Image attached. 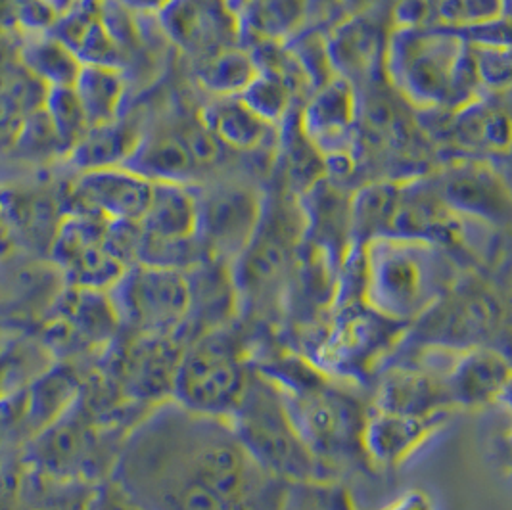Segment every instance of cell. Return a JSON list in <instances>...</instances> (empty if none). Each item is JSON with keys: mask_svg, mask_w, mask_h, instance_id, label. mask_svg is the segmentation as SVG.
Here are the masks:
<instances>
[{"mask_svg": "<svg viewBox=\"0 0 512 510\" xmlns=\"http://www.w3.org/2000/svg\"><path fill=\"white\" fill-rule=\"evenodd\" d=\"M110 221L83 211H68L54 234V254L77 288L110 290L129 269L108 234Z\"/></svg>", "mask_w": 512, "mask_h": 510, "instance_id": "8fae6325", "label": "cell"}, {"mask_svg": "<svg viewBox=\"0 0 512 510\" xmlns=\"http://www.w3.org/2000/svg\"><path fill=\"white\" fill-rule=\"evenodd\" d=\"M198 119L225 150L240 154H256L279 133V127L257 116L240 96H211Z\"/></svg>", "mask_w": 512, "mask_h": 510, "instance_id": "44dd1931", "label": "cell"}, {"mask_svg": "<svg viewBox=\"0 0 512 510\" xmlns=\"http://www.w3.org/2000/svg\"><path fill=\"white\" fill-rule=\"evenodd\" d=\"M305 12V0H256L252 24L265 41H277L298 29Z\"/></svg>", "mask_w": 512, "mask_h": 510, "instance_id": "f546056e", "label": "cell"}, {"mask_svg": "<svg viewBox=\"0 0 512 510\" xmlns=\"http://www.w3.org/2000/svg\"><path fill=\"white\" fill-rule=\"evenodd\" d=\"M18 56L33 77H37L48 89L73 87L81 60L68 45L54 35H41L18 47Z\"/></svg>", "mask_w": 512, "mask_h": 510, "instance_id": "484cf974", "label": "cell"}, {"mask_svg": "<svg viewBox=\"0 0 512 510\" xmlns=\"http://www.w3.org/2000/svg\"><path fill=\"white\" fill-rule=\"evenodd\" d=\"M12 152H18L27 158H37V160L64 154V148L43 106L25 117L24 127L20 131V137L16 140Z\"/></svg>", "mask_w": 512, "mask_h": 510, "instance_id": "1f68e13d", "label": "cell"}, {"mask_svg": "<svg viewBox=\"0 0 512 510\" xmlns=\"http://www.w3.org/2000/svg\"><path fill=\"white\" fill-rule=\"evenodd\" d=\"M123 167L139 173L150 183L183 185H196V177L202 171L188 140L187 125L142 133L135 152Z\"/></svg>", "mask_w": 512, "mask_h": 510, "instance_id": "ac0fdd59", "label": "cell"}, {"mask_svg": "<svg viewBox=\"0 0 512 510\" xmlns=\"http://www.w3.org/2000/svg\"><path fill=\"white\" fill-rule=\"evenodd\" d=\"M409 326L399 325L363 302L357 263H346L340 273L336 302L325 319L294 346L319 371L363 388L396 353Z\"/></svg>", "mask_w": 512, "mask_h": 510, "instance_id": "3957f363", "label": "cell"}, {"mask_svg": "<svg viewBox=\"0 0 512 510\" xmlns=\"http://www.w3.org/2000/svg\"><path fill=\"white\" fill-rule=\"evenodd\" d=\"M470 47L482 93L507 94L511 87V47Z\"/></svg>", "mask_w": 512, "mask_h": 510, "instance_id": "4dcf8cb0", "label": "cell"}, {"mask_svg": "<svg viewBox=\"0 0 512 510\" xmlns=\"http://www.w3.org/2000/svg\"><path fill=\"white\" fill-rule=\"evenodd\" d=\"M257 71L254 54L240 45L196 62V79L211 96H240L256 79Z\"/></svg>", "mask_w": 512, "mask_h": 510, "instance_id": "d4e9b609", "label": "cell"}, {"mask_svg": "<svg viewBox=\"0 0 512 510\" xmlns=\"http://www.w3.org/2000/svg\"><path fill=\"white\" fill-rule=\"evenodd\" d=\"M501 94L476 96L463 106L449 110V139L457 142L472 158L476 154H507L511 142V121Z\"/></svg>", "mask_w": 512, "mask_h": 510, "instance_id": "d6986e66", "label": "cell"}, {"mask_svg": "<svg viewBox=\"0 0 512 510\" xmlns=\"http://www.w3.org/2000/svg\"><path fill=\"white\" fill-rule=\"evenodd\" d=\"M117 2L133 14H156L171 0H117Z\"/></svg>", "mask_w": 512, "mask_h": 510, "instance_id": "d6a6232c", "label": "cell"}, {"mask_svg": "<svg viewBox=\"0 0 512 510\" xmlns=\"http://www.w3.org/2000/svg\"><path fill=\"white\" fill-rule=\"evenodd\" d=\"M294 93V85L288 83L279 73L259 70L256 79L240 94V98L269 125L280 127L292 116Z\"/></svg>", "mask_w": 512, "mask_h": 510, "instance_id": "4316f807", "label": "cell"}, {"mask_svg": "<svg viewBox=\"0 0 512 510\" xmlns=\"http://www.w3.org/2000/svg\"><path fill=\"white\" fill-rule=\"evenodd\" d=\"M123 332L177 338L185 346L190 313L187 271L135 263L108 290Z\"/></svg>", "mask_w": 512, "mask_h": 510, "instance_id": "9c48e42d", "label": "cell"}, {"mask_svg": "<svg viewBox=\"0 0 512 510\" xmlns=\"http://www.w3.org/2000/svg\"><path fill=\"white\" fill-rule=\"evenodd\" d=\"M110 482L142 510H282L290 489L250 457L229 420L175 401L131 430Z\"/></svg>", "mask_w": 512, "mask_h": 510, "instance_id": "6da1fadb", "label": "cell"}, {"mask_svg": "<svg viewBox=\"0 0 512 510\" xmlns=\"http://www.w3.org/2000/svg\"><path fill=\"white\" fill-rule=\"evenodd\" d=\"M388 35L390 31L384 35L365 14H357L334 27L325 39L332 73L351 85L355 79H367L376 70V62H384Z\"/></svg>", "mask_w": 512, "mask_h": 510, "instance_id": "ffe728a7", "label": "cell"}, {"mask_svg": "<svg viewBox=\"0 0 512 510\" xmlns=\"http://www.w3.org/2000/svg\"><path fill=\"white\" fill-rule=\"evenodd\" d=\"M252 367L275 384L298 434L334 480L350 468H371L361 443L369 401L363 388L319 371L279 338L254 342Z\"/></svg>", "mask_w": 512, "mask_h": 510, "instance_id": "7a4b0ae2", "label": "cell"}, {"mask_svg": "<svg viewBox=\"0 0 512 510\" xmlns=\"http://www.w3.org/2000/svg\"><path fill=\"white\" fill-rule=\"evenodd\" d=\"M443 204L457 217L507 227L511 219V192L493 165L480 158H459L443 165L430 179Z\"/></svg>", "mask_w": 512, "mask_h": 510, "instance_id": "7c38bea8", "label": "cell"}, {"mask_svg": "<svg viewBox=\"0 0 512 510\" xmlns=\"http://www.w3.org/2000/svg\"><path fill=\"white\" fill-rule=\"evenodd\" d=\"M156 16L163 35L194 62L238 45L242 35L233 0H171Z\"/></svg>", "mask_w": 512, "mask_h": 510, "instance_id": "4fadbf2b", "label": "cell"}, {"mask_svg": "<svg viewBox=\"0 0 512 510\" xmlns=\"http://www.w3.org/2000/svg\"><path fill=\"white\" fill-rule=\"evenodd\" d=\"M359 269L363 302L403 326L419 321L465 273L442 246L397 236L361 246Z\"/></svg>", "mask_w": 512, "mask_h": 510, "instance_id": "277c9868", "label": "cell"}, {"mask_svg": "<svg viewBox=\"0 0 512 510\" xmlns=\"http://www.w3.org/2000/svg\"><path fill=\"white\" fill-rule=\"evenodd\" d=\"M401 181H371L350 196L351 248L388 236Z\"/></svg>", "mask_w": 512, "mask_h": 510, "instance_id": "603a6c76", "label": "cell"}, {"mask_svg": "<svg viewBox=\"0 0 512 510\" xmlns=\"http://www.w3.org/2000/svg\"><path fill=\"white\" fill-rule=\"evenodd\" d=\"M509 0H436L432 4L434 25L466 29L507 18Z\"/></svg>", "mask_w": 512, "mask_h": 510, "instance_id": "f1b7e54d", "label": "cell"}, {"mask_svg": "<svg viewBox=\"0 0 512 510\" xmlns=\"http://www.w3.org/2000/svg\"><path fill=\"white\" fill-rule=\"evenodd\" d=\"M447 424L449 420L443 418L401 415L367 401L361 432L365 459L373 470H396L415 457Z\"/></svg>", "mask_w": 512, "mask_h": 510, "instance_id": "2e32d148", "label": "cell"}, {"mask_svg": "<svg viewBox=\"0 0 512 510\" xmlns=\"http://www.w3.org/2000/svg\"><path fill=\"white\" fill-rule=\"evenodd\" d=\"M152 196V183L119 165L81 171L68 192L70 211L93 213L106 221L139 223Z\"/></svg>", "mask_w": 512, "mask_h": 510, "instance_id": "5bb4252c", "label": "cell"}, {"mask_svg": "<svg viewBox=\"0 0 512 510\" xmlns=\"http://www.w3.org/2000/svg\"><path fill=\"white\" fill-rule=\"evenodd\" d=\"M384 71L394 91L420 110H453L482 94L468 43L442 25L390 29Z\"/></svg>", "mask_w": 512, "mask_h": 510, "instance_id": "5b68a950", "label": "cell"}, {"mask_svg": "<svg viewBox=\"0 0 512 510\" xmlns=\"http://www.w3.org/2000/svg\"><path fill=\"white\" fill-rule=\"evenodd\" d=\"M509 351L476 348L451 353L445 378L457 411H484L507 407L511 401Z\"/></svg>", "mask_w": 512, "mask_h": 510, "instance_id": "9a60e30c", "label": "cell"}, {"mask_svg": "<svg viewBox=\"0 0 512 510\" xmlns=\"http://www.w3.org/2000/svg\"><path fill=\"white\" fill-rule=\"evenodd\" d=\"M196 240L206 259L231 265L256 231L265 194L246 181L194 185Z\"/></svg>", "mask_w": 512, "mask_h": 510, "instance_id": "30bf717a", "label": "cell"}, {"mask_svg": "<svg viewBox=\"0 0 512 510\" xmlns=\"http://www.w3.org/2000/svg\"><path fill=\"white\" fill-rule=\"evenodd\" d=\"M71 89L91 127L119 117L125 98V79L119 68L83 64Z\"/></svg>", "mask_w": 512, "mask_h": 510, "instance_id": "cb8c5ba5", "label": "cell"}, {"mask_svg": "<svg viewBox=\"0 0 512 510\" xmlns=\"http://www.w3.org/2000/svg\"><path fill=\"white\" fill-rule=\"evenodd\" d=\"M229 424L250 457L280 482H338L305 445L275 384L256 369Z\"/></svg>", "mask_w": 512, "mask_h": 510, "instance_id": "ba28073f", "label": "cell"}, {"mask_svg": "<svg viewBox=\"0 0 512 510\" xmlns=\"http://www.w3.org/2000/svg\"><path fill=\"white\" fill-rule=\"evenodd\" d=\"M43 108L58 135L62 148H64V154L68 156L71 148L83 139V135L91 127L77 96H75V91L71 87L48 89Z\"/></svg>", "mask_w": 512, "mask_h": 510, "instance_id": "83f0119b", "label": "cell"}, {"mask_svg": "<svg viewBox=\"0 0 512 510\" xmlns=\"http://www.w3.org/2000/svg\"><path fill=\"white\" fill-rule=\"evenodd\" d=\"M140 135L133 123L117 117L110 123L89 127L83 139L71 148L68 160L77 165L79 171L125 165L135 152Z\"/></svg>", "mask_w": 512, "mask_h": 510, "instance_id": "7402d4cb", "label": "cell"}, {"mask_svg": "<svg viewBox=\"0 0 512 510\" xmlns=\"http://www.w3.org/2000/svg\"><path fill=\"white\" fill-rule=\"evenodd\" d=\"M509 302L497 282L465 271L451 290L403 334L397 349L497 348L509 351Z\"/></svg>", "mask_w": 512, "mask_h": 510, "instance_id": "8992f818", "label": "cell"}, {"mask_svg": "<svg viewBox=\"0 0 512 510\" xmlns=\"http://www.w3.org/2000/svg\"><path fill=\"white\" fill-rule=\"evenodd\" d=\"M359 112V98L346 79L332 75L311 91L298 121L303 135L325 156L350 150V137Z\"/></svg>", "mask_w": 512, "mask_h": 510, "instance_id": "e0dca14e", "label": "cell"}, {"mask_svg": "<svg viewBox=\"0 0 512 510\" xmlns=\"http://www.w3.org/2000/svg\"><path fill=\"white\" fill-rule=\"evenodd\" d=\"M254 336L234 321L183 348L171 401L190 413L229 420L252 378Z\"/></svg>", "mask_w": 512, "mask_h": 510, "instance_id": "52a82bcc", "label": "cell"}]
</instances>
